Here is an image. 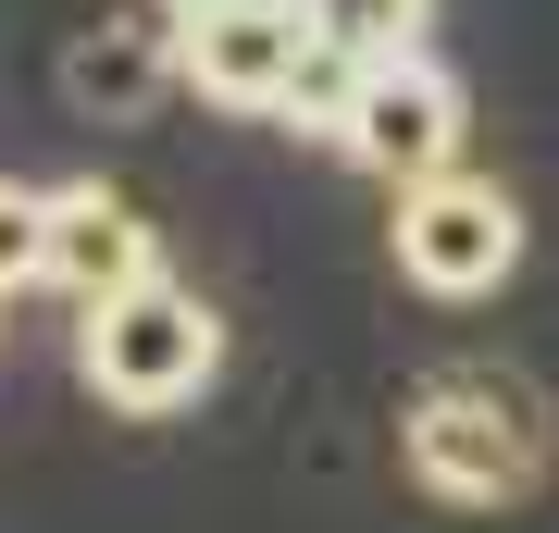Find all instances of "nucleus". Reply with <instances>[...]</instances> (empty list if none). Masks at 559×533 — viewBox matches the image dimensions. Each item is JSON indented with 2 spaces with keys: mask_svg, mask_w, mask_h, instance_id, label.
I'll list each match as a JSON object with an SVG mask.
<instances>
[{
  "mask_svg": "<svg viewBox=\"0 0 559 533\" xmlns=\"http://www.w3.org/2000/svg\"><path fill=\"white\" fill-rule=\"evenodd\" d=\"M399 459H411L423 496H448V509H510V496H535V472H547V410H535V385L460 360V373L411 385Z\"/></svg>",
  "mask_w": 559,
  "mask_h": 533,
  "instance_id": "1",
  "label": "nucleus"
},
{
  "mask_svg": "<svg viewBox=\"0 0 559 533\" xmlns=\"http://www.w3.org/2000/svg\"><path fill=\"white\" fill-rule=\"evenodd\" d=\"M75 373L100 410H187L212 373H224V311L200 286H175V274H150V286H124V298H87V323H75Z\"/></svg>",
  "mask_w": 559,
  "mask_h": 533,
  "instance_id": "2",
  "label": "nucleus"
},
{
  "mask_svg": "<svg viewBox=\"0 0 559 533\" xmlns=\"http://www.w3.org/2000/svg\"><path fill=\"white\" fill-rule=\"evenodd\" d=\"M385 249H399V274L423 298H498L522 274V198L498 174H423L399 186V223H385Z\"/></svg>",
  "mask_w": 559,
  "mask_h": 533,
  "instance_id": "3",
  "label": "nucleus"
},
{
  "mask_svg": "<svg viewBox=\"0 0 559 533\" xmlns=\"http://www.w3.org/2000/svg\"><path fill=\"white\" fill-rule=\"evenodd\" d=\"M162 25H175V87H200L212 112H286V87L311 62L299 0H200Z\"/></svg>",
  "mask_w": 559,
  "mask_h": 533,
  "instance_id": "4",
  "label": "nucleus"
},
{
  "mask_svg": "<svg viewBox=\"0 0 559 533\" xmlns=\"http://www.w3.org/2000/svg\"><path fill=\"white\" fill-rule=\"evenodd\" d=\"M460 137H473V99H460L448 62H360V99H348V124H336V149L360 161V174H385V186H423V174H448Z\"/></svg>",
  "mask_w": 559,
  "mask_h": 533,
  "instance_id": "5",
  "label": "nucleus"
},
{
  "mask_svg": "<svg viewBox=\"0 0 559 533\" xmlns=\"http://www.w3.org/2000/svg\"><path fill=\"white\" fill-rule=\"evenodd\" d=\"M162 274V237L138 223V198H112L100 174L87 186H50V286L75 298H124V286H150Z\"/></svg>",
  "mask_w": 559,
  "mask_h": 533,
  "instance_id": "6",
  "label": "nucleus"
},
{
  "mask_svg": "<svg viewBox=\"0 0 559 533\" xmlns=\"http://www.w3.org/2000/svg\"><path fill=\"white\" fill-rule=\"evenodd\" d=\"M175 87V25H100L62 50V99L87 124H150V99Z\"/></svg>",
  "mask_w": 559,
  "mask_h": 533,
  "instance_id": "7",
  "label": "nucleus"
},
{
  "mask_svg": "<svg viewBox=\"0 0 559 533\" xmlns=\"http://www.w3.org/2000/svg\"><path fill=\"white\" fill-rule=\"evenodd\" d=\"M299 25L323 50H348V62H399V50H423L436 0H299Z\"/></svg>",
  "mask_w": 559,
  "mask_h": 533,
  "instance_id": "8",
  "label": "nucleus"
},
{
  "mask_svg": "<svg viewBox=\"0 0 559 533\" xmlns=\"http://www.w3.org/2000/svg\"><path fill=\"white\" fill-rule=\"evenodd\" d=\"M13 286H50V186L0 174V298Z\"/></svg>",
  "mask_w": 559,
  "mask_h": 533,
  "instance_id": "9",
  "label": "nucleus"
},
{
  "mask_svg": "<svg viewBox=\"0 0 559 533\" xmlns=\"http://www.w3.org/2000/svg\"><path fill=\"white\" fill-rule=\"evenodd\" d=\"M348 99H360V62L311 38V62H299V87H286V124H299V137H323V149H336V124H348Z\"/></svg>",
  "mask_w": 559,
  "mask_h": 533,
  "instance_id": "10",
  "label": "nucleus"
},
{
  "mask_svg": "<svg viewBox=\"0 0 559 533\" xmlns=\"http://www.w3.org/2000/svg\"><path fill=\"white\" fill-rule=\"evenodd\" d=\"M150 13H200V0H150Z\"/></svg>",
  "mask_w": 559,
  "mask_h": 533,
  "instance_id": "11",
  "label": "nucleus"
}]
</instances>
